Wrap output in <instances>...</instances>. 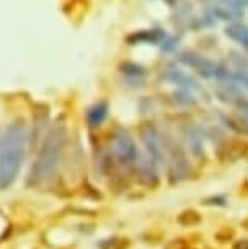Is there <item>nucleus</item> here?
<instances>
[{"label": "nucleus", "instance_id": "f257e3e1", "mask_svg": "<svg viewBox=\"0 0 248 249\" xmlns=\"http://www.w3.org/2000/svg\"><path fill=\"white\" fill-rule=\"evenodd\" d=\"M26 148V127L21 121L12 122L0 140V187L12 186L21 170Z\"/></svg>", "mask_w": 248, "mask_h": 249}, {"label": "nucleus", "instance_id": "f03ea898", "mask_svg": "<svg viewBox=\"0 0 248 249\" xmlns=\"http://www.w3.org/2000/svg\"><path fill=\"white\" fill-rule=\"evenodd\" d=\"M178 62L194 70L203 78H229V72L226 69L212 62V60H209L208 57H204V55H201L199 53H196V51H181L178 54Z\"/></svg>", "mask_w": 248, "mask_h": 249}, {"label": "nucleus", "instance_id": "7ed1b4c3", "mask_svg": "<svg viewBox=\"0 0 248 249\" xmlns=\"http://www.w3.org/2000/svg\"><path fill=\"white\" fill-rule=\"evenodd\" d=\"M62 142H64L62 130L54 129L53 132L49 134L48 142L44 143L43 153H41L39 161H38V168L43 176H46L48 173H51L56 168L57 160H59L60 148H62Z\"/></svg>", "mask_w": 248, "mask_h": 249}, {"label": "nucleus", "instance_id": "20e7f679", "mask_svg": "<svg viewBox=\"0 0 248 249\" xmlns=\"http://www.w3.org/2000/svg\"><path fill=\"white\" fill-rule=\"evenodd\" d=\"M140 139L147 148V153L151 160L155 164H158L163 160V150H162V139L158 134L157 127L153 124H144L140 127Z\"/></svg>", "mask_w": 248, "mask_h": 249}, {"label": "nucleus", "instance_id": "39448f33", "mask_svg": "<svg viewBox=\"0 0 248 249\" xmlns=\"http://www.w3.org/2000/svg\"><path fill=\"white\" fill-rule=\"evenodd\" d=\"M114 152L121 161L128 163V164L134 163L135 160L139 158V152H137V147H135V142L123 129H119L118 132L114 134Z\"/></svg>", "mask_w": 248, "mask_h": 249}, {"label": "nucleus", "instance_id": "423d86ee", "mask_svg": "<svg viewBox=\"0 0 248 249\" xmlns=\"http://www.w3.org/2000/svg\"><path fill=\"white\" fill-rule=\"evenodd\" d=\"M163 78L167 82L173 83V85H178L180 88H186V90H198L199 88V83L193 75L183 72L181 69H175V67H170L163 72Z\"/></svg>", "mask_w": 248, "mask_h": 249}, {"label": "nucleus", "instance_id": "0eeeda50", "mask_svg": "<svg viewBox=\"0 0 248 249\" xmlns=\"http://www.w3.org/2000/svg\"><path fill=\"white\" fill-rule=\"evenodd\" d=\"M167 33L163 30H158V28H151V30H140L135 31L133 35L128 36V43L129 44H155L160 46L162 41L165 39Z\"/></svg>", "mask_w": 248, "mask_h": 249}, {"label": "nucleus", "instance_id": "6e6552de", "mask_svg": "<svg viewBox=\"0 0 248 249\" xmlns=\"http://www.w3.org/2000/svg\"><path fill=\"white\" fill-rule=\"evenodd\" d=\"M227 37H230L233 43L242 46L243 49L248 51V25L243 21H232L227 23V26L224 28Z\"/></svg>", "mask_w": 248, "mask_h": 249}, {"label": "nucleus", "instance_id": "1a4fd4ad", "mask_svg": "<svg viewBox=\"0 0 248 249\" xmlns=\"http://www.w3.org/2000/svg\"><path fill=\"white\" fill-rule=\"evenodd\" d=\"M108 111L110 106L106 101H98L95 105H92L87 109V124L93 129L100 127L103 122L106 121V117H108Z\"/></svg>", "mask_w": 248, "mask_h": 249}, {"label": "nucleus", "instance_id": "9d476101", "mask_svg": "<svg viewBox=\"0 0 248 249\" xmlns=\"http://www.w3.org/2000/svg\"><path fill=\"white\" fill-rule=\"evenodd\" d=\"M212 13L216 18H219V20H222V21H227V23L238 21V20H242V17H243V10H237V8H232L221 2H217L216 5H214Z\"/></svg>", "mask_w": 248, "mask_h": 249}, {"label": "nucleus", "instance_id": "9b49d317", "mask_svg": "<svg viewBox=\"0 0 248 249\" xmlns=\"http://www.w3.org/2000/svg\"><path fill=\"white\" fill-rule=\"evenodd\" d=\"M121 73L126 75L129 80H139L144 78L147 75V70L146 67H142L140 64H135V62H124L121 64Z\"/></svg>", "mask_w": 248, "mask_h": 249}, {"label": "nucleus", "instance_id": "f8f14e48", "mask_svg": "<svg viewBox=\"0 0 248 249\" xmlns=\"http://www.w3.org/2000/svg\"><path fill=\"white\" fill-rule=\"evenodd\" d=\"M247 148L248 145L245 142H242V140H232V142L226 143L224 152L227 155V160H237L247 153Z\"/></svg>", "mask_w": 248, "mask_h": 249}, {"label": "nucleus", "instance_id": "ddd939ff", "mask_svg": "<svg viewBox=\"0 0 248 249\" xmlns=\"http://www.w3.org/2000/svg\"><path fill=\"white\" fill-rule=\"evenodd\" d=\"M173 101L176 103V105L180 106H196V98L193 96V93L191 90H186V88H180V90H176L175 93L172 95Z\"/></svg>", "mask_w": 248, "mask_h": 249}, {"label": "nucleus", "instance_id": "4468645a", "mask_svg": "<svg viewBox=\"0 0 248 249\" xmlns=\"http://www.w3.org/2000/svg\"><path fill=\"white\" fill-rule=\"evenodd\" d=\"M186 135H188V143H190L191 152H193L196 157H199V155L203 153V137H201V134L196 129H191L188 130Z\"/></svg>", "mask_w": 248, "mask_h": 249}, {"label": "nucleus", "instance_id": "2eb2a0df", "mask_svg": "<svg viewBox=\"0 0 248 249\" xmlns=\"http://www.w3.org/2000/svg\"><path fill=\"white\" fill-rule=\"evenodd\" d=\"M199 220H201L199 213L194 212V210H188V212L180 215V223H183V225H196V223H199Z\"/></svg>", "mask_w": 248, "mask_h": 249}, {"label": "nucleus", "instance_id": "dca6fc26", "mask_svg": "<svg viewBox=\"0 0 248 249\" xmlns=\"http://www.w3.org/2000/svg\"><path fill=\"white\" fill-rule=\"evenodd\" d=\"M221 3H226V5L237 8V10H245L248 7V0H217Z\"/></svg>", "mask_w": 248, "mask_h": 249}, {"label": "nucleus", "instance_id": "f3484780", "mask_svg": "<svg viewBox=\"0 0 248 249\" xmlns=\"http://www.w3.org/2000/svg\"><path fill=\"white\" fill-rule=\"evenodd\" d=\"M178 44V37L176 36H165V39L162 41V44H160V48L163 51H173L175 49V46Z\"/></svg>", "mask_w": 248, "mask_h": 249}, {"label": "nucleus", "instance_id": "a211bd4d", "mask_svg": "<svg viewBox=\"0 0 248 249\" xmlns=\"http://www.w3.org/2000/svg\"><path fill=\"white\" fill-rule=\"evenodd\" d=\"M167 249H188V244L183 239H175L170 244H167Z\"/></svg>", "mask_w": 248, "mask_h": 249}, {"label": "nucleus", "instance_id": "6ab92c4d", "mask_svg": "<svg viewBox=\"0 0 248 249\" xmlns=\"http://www.w3.org/2000/svg\"><path fill=\"white\" fill-rule=\"evenodd\" d=\"M235 249H248V241H247V243H245V241L238 243L237 246H235Z\"/></svg>", "mask_w": 248, "mask_h": 249}]
</instances>
